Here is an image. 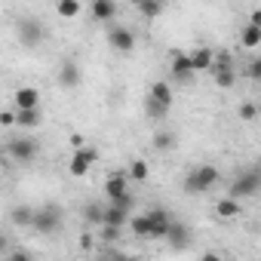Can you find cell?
Listing matches in <instances>:
<instances>
[{"label":"cell","mask_w":261,"mask_h":261,"mask_svg":"<svg viewBox=\"0 0 261 261\" xmlns=\"http://www.w3.org/2000/svg\"><path fill=\"white\" fill-rule=\"evenodd\" d=\"M37 142L34 139H13L10 145H7V151H10V157L13 160H19V163H31L34 157H37Z\"/></svg>","instance_id":"52a82bcc"},{"label":"cell","mask_w":261,"mask_h":261,"mask_svg":"<svg viewBox=\"0 0 261 261\" xmlns=\"http://www.w3.org/2000/svg\"><path fill=\"white\" fill-rule=\"evenodd\" d=\"M108 43H111L117 53H133V46H136V34L129 31V28H123V25H114V28L108 31Z\"/></svg>","instance_id":"9c48e42d"},{"label":"cell","mask_w":261,"mask_h":261,"mask_svg":"<svg viewBox=\"0 0 261 261\" xmlns=\"http://www.w3.org/2000/svg\"><path fill=\"white\" fill-rule=\"evenodd\" d=\"M169 74H172L178 83H185V80H191V77H194V68H191V59H188V53H175V56H172Z\"/></svg>","instance_id":"7c38bea8"},{"label":"cell","mask_w":261,"mask_h":261,"mask_svg":"<svg viewBox=\"0 0 261 261\" xmlns=\"http://www.w3.org/2000/svg\"><path fill=\"white\" fill-rule=\"evenodd\" d=\"M200 261H224V258H221V255H215V252H206Z\"/></svg>","instance_id":"e575fe53"},{"label":"cell","mask_w":261,"mask_h":261,"mask_svg":"<svg viewBox=\"0 0 261 261\" xmlns=\"http://www.w3.org/2000/svg\"><path fill=\"white\" fill-rule=\"evenodd\" d=\"M148 175H151V169H148L145 160H133V163H129V169H126V178H136V181H145Z\"/></svg>","instance_id":"d4e9b609"},{"label":"cell","mask_w":261,"mask_h":261,"mask_svg":"<svg viewBox=\"0 0 261 261\" xmlns=\"http://www.w3.org/2000/svg\"><path fill=\"white\" fill-rule=\"evenodd\" d=\"M31 108H40V92L34 86L16 89V111H31Z\"/></svg>","instance_id":"4fadbf2b"},{"label":"cell","mask_w":261,"mask_h":261,"mask_svg":"<svg viewBox=\"0 0 261 261\" xmlns=\"http://www.w3.org/2000/svg\"><path fill=\"white\" fill-rule=\"evenodd\" d=\"M77 83H80V68L74 62H62V68H59V86L74 89Z\"/></svg>","instance_id":"2e32d148"},{"label":"cell","mask_w":261,"mask_h":261,"mask_svg":"<svg viewBox=\"0 0 261 261\" xmlns=\"http://www.w3.org/2000/svg\"><path fill=\"white\" fill-rule=\"evenodd\" d=\"M246 77H249V80H258V77H261V62H258V59H252V62L246 65Z\"/></svg>","instance_id":"4dcf8cb0"},{"label":"cell","mask_w":261,"mask_h":261,"mask_svg":"<svg viewBox=\"0 0 261 261\" xmlns=\"http://www.w3.org/2000/svg\"><path fill=\"white\" fill-rule=\"evenodd\" d=\"M101 215H105V206L86 203V209H83V221H86V224H101Z\"/></svg>","instance_id":"484cf974"},{"label":"cell","mask_w":261,"mask_h":261,"mask_svg":"<svg viewBox=\"0 0 261 261\" xmlns=\"http://www.w3.org/2000/svg\"><path fill=\"white\" fill-rule=\"evenodd\" d=\"M258 117V108L252 105V101H246V105H240V120H246V123H252Z\"/></svg>","instance_id":"f1b7e54d"},{"label":"cell","mask_w":261,"mask_h":261,"mask_svg":"<svg viewBox=\"0 0 261 261\" xmlns=\"http://www.w3.org/2000/svg\"><path fill=\"white\" fill-rule=\"evenodd\" d=\"M10 261H31V255H28V252H22V249H16V252L10 255Z\"/></svg>","instance_id":"836d02e7"},{"label":"cell","mask_w":261,"mask_h":261,"mask_svg":"<svg viewBox=\"0 0 261 261\" xmlns=\"http://www.w3.org/2000/svg\"><path fill=\"white\" fill-rule=\"evenodd\" d=\"M92 163H95V151H92V148H77L74 157H71V163H68V172H71L74 178H83Z\"/></svg>","instance_id":"ba28073f"},{"label":"cell","mask_w":261,"mask_h":261,"mask_svg":"<svg viewBox=\"0 0 261 261\" xmlns=\"http://www.w3.org/2000/svg\"><path fill=\"white\" fill-rule=\"evenodd\" d=\"M101 237H105L108 243H114V240L120 237V227H105V224H101Z\"/></svg>","instance_id":"1f68e13d"},{"label":"cell","mask_w":261,"mask_h":261,"mask_svg":"<svg viewBox=\"0 0 261 261\" xmlns=\"http://www.w3.org/2000/svg\"><path fill=\"white\" fill-rule=\"evenodd\" d=\"M95 261H111V258H95Z\"/></svg>","instance_id":"f35d334b"},{"label":"cell","mask_w":261,"mask_h":261,"mask_svg":"<svg viewBox=\"0 0 261 261\" xmlns=\"http://www.w3.org/2000/svg\"><path fill=\"white\" fill-rule=\"evenodd\" d=\"M129 227H133V233H136V237H151V230H148V218H145V215L129 218Z\"/></svg>","instance_id":"4316f807"},{"label":"cell","mask_w":261,"mask_h":261,"mask_svg":"<svg viewBox=\"0 0 261 261\" xmlns=\"http://www.w3.org/2000/svg\"><path fill=\"white\" fill-rule=\"evenodd\" d=\"M4 249H7V237L0 233V255H4Z\"/></svg>","instance_id":"8d00e7d4"},{"label":"cell","mask_w":261,"mask_h":261,"mask_svg":"<svg viewBox=\"0 0 261 261\" xmlns=\"http://www.w3.org/2000/svg\"><path fill=\"white\" fill-rule=\"evenodd\" d=\"M212 77H215V83L221 86V89H230V86H237V65H233V59H230V53H215V59H212Z\"/></svg>","instance_id":"7a4b0ae2"},{"label":"cell","mask_w":261,"mask_h":261,"mask_svg":"<svg viewBox=\"0 0 261 261\" xmlns=\"http://www.w3.org/2000/svg\"><path fill=\"white\" fill-rule=\"evenodd\" d=\"M80 4H77V0H59V4H56V13L62 16V19H74V16H80Z\"/></svg>","instance_id":"cb8c5ba5"},{"label":"cell","mask_w":261,"mask_h":261,"mask_svg":"<svg viewBox=\"0 0 261 261\" xmlns=\"http://www.w3.org/2000/svg\"><path fill=\"white\" fill-rule=\"evenodd\" d=\"M31 227H34L37 233H56V230L62 227V209H59V206H40V209H34Z\"/></svg>","instance_id":"5b68a950"},{"label":"cell","mask_w":261,"mask_h":261,"mask_svg":"<svg viewBox=\"0 0 261 261\" xmlns=\"http://www.w3.org/2000/svg\"><path fill=\"white\" fill-rule=\"evenodd\" d=\"M13 114H16V126H22V129H34V126L43 123V111H40V108H31V111H13Z\"/></svg>","instance_id":"ac0fdd59"},{"label":"cell","mask_w":261,"mask_h":261,"mask_svg":"<svg viewBox=\"0 0 261 261\" xmlns=\"http://www.w3.org/2000/svg\"><path fill=\"white\" fill-rule=\"evenodd\" d=\"M129 221V212H123V209H117V206H105V215H101V224L105 227H123Z\"/></svg>","instance_id":"d6986e66"},{"label":"cell","mask_w":261,"mask_h":261,"mask_svg":"<svg viewBox=\"0 0 261 261\" xmlns=\"http://www.w3.org/2000/svg\"><path fill=\"white\" fill-rule=\"evenodd\" d=\"M114 16H117V4H114V0H95V4H92V19L95 22H114Z\"/></svg>","instance_id":"e0dca14e"},{"label":"cell","mask_w":261,"mask_h":261,"mask_svg":"<svg viewBox=\"0 0 261 261\" xmlns=\"http://www.w3.org/2000/svg\"><path fill=\"white\" fill-rule=\"evenodd\" d=\"M145 218H148V230H151V240H163V237H166V230H169V224H172V215H169L163 206H157V209L145 212Z\"/></svg>","instance_id":"8992f818"},{"label":"cell","mask_w":261,"mask_h":261,"mask_svg":"<svg viewBox=\"0 0 261 261\" xmlns=\"http://www.w3.org/2000/svg\"><path fill=\"white\" fill-rule=\"evenodd\" d=\"M0 126H16V114L13 111H4V114H0Z\"/></svg>","instance_id":"d6a6232c"},{"label":"cell","mask_w":261,"mask_h":261,"mask_svg":"<svg viewBox=\"0 0 261 261\" xmlns=\"http://www.w3.org/2000/svg\"><path fill=\"white\" fill-rule=\"evenodd\" d=\"M111 206H117V209H123V212H133V197H129V194L114 197V200H111Z\"/></svg>","instance_id":"f546056e"},{"label":"cell","mask_w":261,"mask_h":261,"mask_svg":"<svg viewBox=\"0 0 261 261\" xmlns=\"http://www.w3.org/2000/svg\"><path fill=\"white\" fill-rule=\"evenodd\" d=\"M10 218H13L16 227H31V221H34V209H31V206H16V209L10 212Z\"/></svg>","instance_id":"7402d4cb"},{"label":"cell","mask_w":261,"mask_h":261,"mask_svg":"<svg viewBox=\"0 0 261 261\" xmlns=\"http://www.w3.org/2000/svg\"><path fill=\"white\" fill-rule=\"evenodd\" d=\"M43 37H46V31H43L34 19H25V22L19 25V40H22L25 46H37Z\"/></svg>","instance_id":"8fae6325"},{"label":"cell","mask_w":261,"mask_h":261,"mask_svg":"<svg viewBox=\"0 0 261 261\" xmlns=\"http://www.w3.org/2000/svg\"><path fill=\"white\" fill-rule=\"evenodd\" d=\"M240 43L246 46V49H258L261 46V25H246L243 28V34H240Z\"/></svg>","instance_id":"44dd1931"},{"label":"cell","mask_w":261,"mask_h":261,"mask_svg":"<svg viewBox=\"0 0 261 261\" xmlns=\"http://www.w3.org/2000/svg\"><path fill=\"white\" fill-rule=\"evenodd\" d=\"M258 188H261V172L258 169H246V172H240L237 178H233V185H230V200H240V197H255L258 194Z\"/></svg>","instance_id":"277c9868"},{"label":"cell","mask_w":261,"mask_h":261,"mask_svg":"<svg viewBox=\"0 0 261 261\" xmlns=\"http://www.w3.org/2000/svg\"><path fill=\"white\" fill-rule=\"evenodd\" d=\"M114 261V258H111ZM117 261H142V258H117Z\"/></svg>","instance_id":"74e56055"},{"label":"cell","mask_w":261,"mask_h":261,"mask_svg":"<svg viewBox=\"0 0 261 261\" xmlns=\"http://www.w3.org/2000/svg\"><path fill=\"white\" fill-rule=\"evenodd\" d=\"M163 240H166L172 249H188V246H191V240H194V233H191V227H188V224H181V221H172Z\"/></svg>","instance_id":"30bf717a"},{"label":"cell","mask_w":261,"mask_h":261,"mask_svg":"<svg viewBox=\"0 0 261 261\" xmlns=\"http://www.w3.org/2000/svg\"><path fill=\"white\" fill-rule=\"evenodd\" d=\"M169 105H172V86L166 80H157L151 83V92H148V114L154 120H163L169 114Z\"/></svg>","instance_id":"6da1fadb"},{"label":"cell","mask_w":261,"mask_h":261,"mask_svg":"<svg viewBox=\"0 0 261 261\" xmlns=\"http://www.w3.org/2000/svg\"><path fill=\"white\" fill-rule=\"evenodd\" d=\"M80 246H83V249H89V246H92V237H89V233H83V237H80Z\"/></svg>","instance_id":"d590c367"},{"label":"cell","mask_w":261,"mask_h":261,"mask_svg":"<svg viewBox=\"0 0 261 261\" xmlns=\"http://www.w3.org/2000/svg\"><path fill=\"white\" fill-rule=\"evenodd\" d=\"M172 145H175L172 133H157V136H154V148H157V151H172Z\"/></svg>","instance_id":"83f0119b"},{"label":"cell","mask_w":261,"mask_h":261,"mask_svg":"<svg viewBox=\"0 0 261 261\" xmlns=\"http://www.w3.org/2000/svg\"><path fill=\"white\" fill-rule=\"evenodd\" d=\"M188 59H191V68H194V71H209L215 53H212L209 46H197L194 53H188Z\"/></svg>","instance_id":"5bb4252c"},{"label":"cell","mask_w":261,"mask_h":261,"mask_svg":"<svg viewBox=\"0 0 261 261\" xmlns=\"http://www.w3.org/2000/svg\"><path fill=\"white\" fill-rule=\"evenodd\" d=\"M215 181H218V169H215V166H197V169L188 172L185 191H188V194H206V191H212Z\"/></svg>","instance_id":"3957f363"},{"label":"cell","mask_w":261,"mask_h":261,"mask_svg":"<svg viewBox=\"0 0 261 261\" xmlns=\"http://www.w3.org/2000/svg\"><path fill=\"white\" fill-rule=\"evenodd\" d=\"M139 13L145 19H157V16H163V4L160 0H139Z\"/></svg>","instance_id":"603a6c76"},{"label":"cell","mask_w":261,"mask_h":261,"mask_svg":"<svg viewBox=\"0 0 261 261\" xmlns=\"http://www.w3.org/2000/svg\"><path fill=\"white\" fill-rule=\"evenodd\" d=\"M126 169H120V172H114V175H108V181H105V194H108V200H114V197H123L126 194Z\"/></svg>","instance_id":"9a60e30c"},{"label":"cell","mask_w":261,"mask_h":261,"mask_svg":"<svg viewBox=\"0 0 261 261\" xmlns=\"http://www.w3.org/2000/svg\"><path fill=\"white\" fill-rule=\"evenodd\" d=\"M243 212V206H240V200H230V197H221L218 203H215V215L218 218H237Z\"/></svg>","instance_id":"ffe728a7"}]
</instances>
